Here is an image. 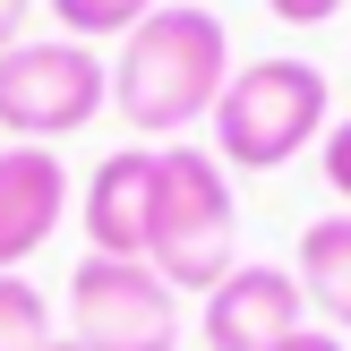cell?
<instances>
[{
	"instance_id": "cell-1",
	"label": "cell",
	"mask_w": 351,
	"mask_h": 351,
	"mask_svg": "<svg viewBox=\"0 0 351 351\" xmlns=\"http://www.w3.org/2000/svg\"><path fill=\"white\" fill-rule=\"evenodd\" d=\"M223 86H232V34H223V17L197 9V0H163L137 34H120L112 103H120L129 129L180 146V129H197V120L215 112Z\"/></svg>"
},
{
	"instance_id": "cell-2",
	"label": "cell",
	"mask_w": 351,
	"mask_h": 351,
	"mask_svg": "<svg viewBox=\"0 0 351 351\" xmlns=\"http://www.w3.org/2000/svg\"><path fill=\"white\" fill-rule=\"evenodd\" d=\"M146 266L171 291H215L240 266V206L215 146H154V206H146Z\"/></svg>"
},
{
	"instance_id": "cell-3",
	"label": "cell",
	"mask_w": 351,
	"mask_h": 351,
	"mask_svg": "<svg viewBox=\"0 0 351 351\" xmlns=\"http://www.w3.org/2000/svg\"><path fill=\"white\" fill-rule=\"evenodd\" d=\"M335 86H326L317 60H240L223 103L206 112L215 129V163L223 171H274L308 146V137L335 129Z\"/></svg>"
},
{
	"instance_id": "cell-4",
	"label": "cell",
	"mask_w": 351,
	"mask_h": 351,
	"mask_svg": "<svg viewBox=\"0 0 351 351\" xmlns=\"http://www.w3.org/2000/svg\"><path fill=\"white\" fill-rule=\"evenodd\" d=\"M103 112V60L95 43H9L0 51V129L9 146H51V137L86 129Z\"/></svg>"
},
{
	"instance_id": "cell-5",
	"label": "cell",
	"mask_w": 351,
	"mask_h": 351,
	"mask_svg": "<svg viewBox=\"0 0 351 351\" xmlns=\"http://www.w3.org/2000/svg\"><path fill=\"white\" fill-rule=\"evenodd\" d=\"M69 335L86 351H180V291L137 257H86L69 274Z\"/></svg>"
},
{
	"instance_id": "cell-6",
	"label": "cell",
	"mask_w": 351,
	"mask_h": 351,
	"mask_svg": "<svg viewBox=\"0 0 351 351\" xmlns=\"http://www.w3.org/2000/svg\"><path fill=\"white\" fill-rule=\"evenodd\" d=\"M300 283L291 266H232L197 308V343L206 351H283L300 335Z\"/></svg>"
},
{
	"instance_id": "cell-7",
	"label": "cell",
	"mask_w": 351,
	"mask_h": 351,
	"mask_svg": "<svg viewBox=\"0 0 351 351\" xmlns=\"http://www.w3.org/2000/svg\"><path fill=\"white\" fill-rule=\"evenodd\" d=\"M69 215V171L51 146H0V274H17Z\"/></svg>"
},
{
	"instance_id": "cell-8",
	"label": "cell",
	"mask_w": 351,
	"mask_h": 351,
	"mask_svg": "<svg viewBox=\"0 0 351 351\" xmlns=\"http://www.w3.org/2000/svg\"><path fill=\"white\" fill-rule=\"evenodd\" d=\"M146 206H154V146L103 154L95 180H86V197H77L95 257H137V266H146Z\"/></svg>"
},
{
	"instance_id": "cell-9",
	"label": "cell",
	"mask_w": 351,
	"mask_h": 351,
	"mask_svg": "<svg viewBox=\"0 0 351 351\" xmlns=\"http://www.w3.org/2000/svg\"><path fill=\"white\" fill-rule=\"evenodd\" d=\"M291 283L317 308L335 335H351V215H317L300 232V257H291Z\"/></svg>"
},
{
	"instance_id": "cell-10",
	"label": "cell",
	"mask_w": 351,
	"mask_h": 351,
	"mask_svg": "<svg viewBox=\"0 0 351 351\" xmlns=\"http://www.w3.org/2000/svg\"><path fill=\"white\" fill-rule=\"evenodd\" d=\"M163 9V0H51V17H60L69 43H103V34H137L146 17Z\"/></svg>"
},
{
	"instance_id": "cell-11",
	"label": "cell",
	"mask_w": 351,
	"mask_h": 351,
	"mask_svg": "<svg viewBox=\"0 0 351 351\" xmlns=\"http://www.w3.org/2000/svg\"><path fill=\"white\" fill-rule=\"evenodd\" d=\"M51 343V308L26 274H0V351H43Z\"/></svg>"
},
{
	"instance_id": "cell-12",
	"label": "cell",
	"mask_w": 351,
	"mask_h": 351,
	"mask_svg": "<svg viewBox=\"0 0 351 351\" xmlns=\"http://www.w3.org/2000/svg\"><path fill=\"white\" fill-rule=\"evenodd\" d=\"M326 180H335V197H351V120L326 129Z\"/></svg>"
},
{
	"instance_id": "cell-13",
	"label": "cell",
	"mask_w": 351,
	"mask_h": 351,
	"mask_svg": "<svg viewBox=\"0 0 351 351\" xmlns=\"http://www.w3.org/2000/svg\"><path fill=\"white\" fill-rule=\"evenodd\" d=\"M274 17H283V26H326V17L343 9V0H266Z\"/></svg>"
},
{
	"instance_id": "cell-14",
	"label": "cell",
	"mask_w": 351,
	"mask_h": 351,
	"mask_svg": "<svg viewBox=\"0 0 351 351\" xmlns=\"http://www.w3.org/2000/svg\"><path fill=\"white\" fill-rule=\"evenodd\" d=\"M26 9H34V0H0V51L26 43Z\"/></svg>"
},
{
	"instance_id": "cell-15",
	"label": "cell",
	"mask_w": 351,
	"mask_h": 351,
	"mask_svg": "<svg viewBox=\"0 0 351 351\" xmlns=\"http://www.w3.org/2000/svg\"><path fill=\"white\" fill-rule=\"evenodd\" d=\"M283 351H343V335H308V326H300V335H291Z\"/></svg>"
},
{
	"instance_id": "cell-16",
	"label": "cell",
	"mask_w": 351,
	"mask_h": 351,
	"mask_svg": "<svg viewBox=\"0 0 351 351\" xmlns=\"http://www.w3.org/2000/svg\"><path fill=\"white\" fill-rule=\"evenodd\" d=\"M43 351H86V343H77V335H51V343H43Z\"/></svg>"
}]
</instances>
